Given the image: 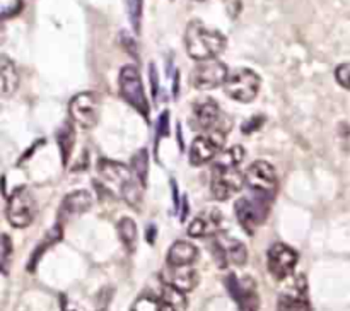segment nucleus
I'll use <instances>...</instances> for the list:
<instances>
[{"label":"nucleus","mask_w":350,"mask_h":311,"mask_svg":"<svg viewBox=\"0 0 350 311\" xmlns=\"http://www.w3.org/2000/svg\"><path fill=\"white\" fill-rule=\"evenodd\" d=\"M226 36L221 31L200 23V21H191L185 31V46L187 53L193 60H212L219 57L226 50Z\"/></svg>","instance_id":"nucleus-1"},{"label":"nucleus","mask_w":350,"mask_h":311,"mask_svg":"<svg viewBox=\"0 0 350 311\" xmlns=\"http://www.w3.org/2000/svg\"><path fill=\"white\" fill-rule=\"evenodd\" d=\"M98 171L101 174L103 180L108 183V187H115L118 193L122 195L123 200L133 207L135 211H140L142 207V188L144 185L140 183L139 178L133 174L130 167L125 164L116 163V161L101 159L98 164Z\"/></svg>","instance_id":"nucleus-2"},{"label":"nucleus","mask_w":350,"mask_h":311,"mask_svg":"<svg viewBox=\"0 0 350 311\" xmlns=\"http://www.w3.org/2000/svg\"><path fill=\"white\" fill-rule=\"evenodd\" d=\"M245 185L250 193L272 202L277 191V173L267 161H255L245 174Z\"/></svg>","instance_id":"nucleus-3"},{"label":"nucleus","mask_w":350,"mask_h":311,"mask_svg":"<svg viewBox=\"0 0 350 311\" xmlns=\"http://www.w3.org/2000/svg\"><path fill=\"white\" fill-rule=\"evenodd\" d=\"M270 204L272 202L267 200V198L256 197V195L252 193H250V197H241L236 202V217H238L239 224L248 234H253L265 222L267 215L270 212Z\"/></svg>","instance_id":"nucleus-4"},{"label":"nucleus","mask_w":350,"mask_h":311,"mask_svg":"<svg viewBox=\"0 0 350 311\" xmlns=\"http://www.w3.org/2000/svg\"><path fill=\"white\" fill-rule=\"evenodd\" d=\"M36 200H34L33 193L24 187L14 190L7 200L5 215L12 228L21 229L29 226L36 215Z\"/></svg>","instance_id":"nucleus-5"},{"label":"nucleus","mask_w":350,"mask_h":311,"mask_svg":"<svg viewBox=\"0 0 350 311\" xmlns=\"http://www.w3.org/2000/svg\"><path fill=\"white\" fill-rule=\"evenodd\" d=\"M120 96L129 103L132 108H135L137 111L142 113L144 116H147L149 113V103H147L146 91H144L142 79H140L139 70H137L133 65H125V67L120 70Z\"/></svg>","instance_id":"nucleus-6"},{"label":"nucleus","mask_w":350,"mask_h":311,"mask_svg":"<svg viewBox=\"0 0 350 311\" xmlns=\"http://www.w3.org/2000/svg\"><path fill=\"white\" fill-rule=\"evenodd\" d=\"M262 79L252 68H238L229 74L224 89L229 98L239 103H252L260 91Z\"/></svg>","instance_id":"nucleus-7"},{"label":"nucleus","mask_w":350,"mask_h":311,"mask_svg":"<svg viewBox=\"0 0 350 311\" xmlns=\"http://www.w3.org/2000/svg\"><path fill=\"white\" fill-rule=\"evenodd\" d=\"M245 185V174L238 170V166H224L214 163L212 166L211 190L217 200H229L234 193H238Z\"/></svg>","instance_id":"nucleus-8"},{"label":"nucleus","mask_w":350,"mask_h":311,"mask_svg":"<svg viewBox=\"0 0 350 311\" xmlns=\"http://www.w3.org/2000/svg\"><path fill=\"white\" fill-rule=\"evenodd\" d=\"M68 113H70L72 122L77 123L79 126L85 130L92 129L99 118V96L91 91L79 92L72 98Z\"/></svg>","instance_id":"nucleus-9"},{"label":"nucleus","mask_w":350,"mask_h":311,"mask_svg":"<svg viewBox=\"0 0 350 311\" xmlns=\"http://www.w3.org/2000/svg\"><path fill=\"white\" fill-rule=\"evenodd\" d=\"M212 252H214L215 262L222 269L228 265H245L248 260V249L245 243L228 234L215 236L212 241Z\"/></svg>","instance_id":"nucleus-10"},{"label":"nucleus","mask_w":350,"mask_h":311,"mask_svg":"<svg viewBox=\"0 0 350 311\" xmlns=\"http://www.w3.org/2000/svg\"><path fill=\"white\" fill-rule=\"evenodd\" d=\"M229 77L226 64L221 60H202L195 65L190 74V82L197 89H215L217 85H224Z\"/></svg>","instance_id":"nucleus-11"},{"label":"nucleus","mask_w":350,"mask_h":311,"mask_svg":"<svg viewBox=\"0 0 350 311\" xmlns=\"http://www.w3.org/2000/svg\"><path fill=\"white\" fill-rule=\"evenodd\" d=\"M297 260H299V255H297L296 249L291 248L286 243H275L269 249L267 265H269V272L277 280H284L293 275L294 269L297 265Z\"/></svg>","instance_id":"nucleus-12"},{"label":"nucleus","mask_w":350,"mask_h":311,"mask_svg":"<svg viewBox=\"0 0 350 311\" xmlns=\"http://www.w3.org/2000/svg\"><path fill=\"white\" fill-rule=\"evenodd\" d=\"M277 311H311L306 277L296 275L287 287H284L277 303Z\"/></svg>","instance_id":"nucleus-13"},{"label":"nucleus","mask_w":350,"mask_h":311,"mask_svg":"<svg viewBox=\"0 0 350 311\" xmlns=\"http://www.w3.org/2000/svg\"><path fill=\"white\" fill-rule=\"evenodd\" d=\"M226 133L222 130H211L208 135L197 137L191 142L190 147V164L193 166H202L205 163H211L221 149L224 147Z\"/></svg>","instance_id":"nucleus-14"},{"label":"nucleus","mask_w":350,"mask_h":311,"mask_svg":"<svg viewBox=\"0 0 350 311\" xmlns=\"http://www.w3.org/2000/svg\"><path fill=\"white\" fill-rule=\"evenodd\" d=\"M226 287L229 294L241 311H258L260 297L256 294V286L250 277L239 279L238 275L231 273L226 277Z\"/></svg>","instance_id":"nucleus-15"},{"label":"nucleus","mask_w":350,"mask_h":311,"mask_svg":"<svg viewBox=\"0 0 350 311\" xmlns=\"http://www.w3.org/2000/svg\"><path fill=\"white\" fill-rule=\"evenodd\" d=\"M221 120V108L212 98H200L191 106V123L197 130L211 132Z\"/></svg>","instance_id":"nucleus-16"},{"label":"nucleus","mask_w":350,"mask_h":311,"mask_svg":"<svg viewBox=\"0 0 350 311\" xmlns=\"http://www.w3.org/2000/svg\"><path fill=\"white\" fill-rule=\"evenodd\" d=\"M222 212L217 208H205L197 215L188 226V234L191 238H207V236H217L222 229Z\"/></svg>","instance_id":"nucleus-17"},{"label":"nucleus","mask_w":350,"mask_h":311,"mask_svg":"<svg viewBox=\"0 0 350 311\" xmlns=\"http://www.w3.org/2000/svg\"><path fill=\"white\" fill-rule=\"evenodd\" d=\"M164 284H171V286L178 287V289L185 290H193L198 284V273L191 269V265L187 267H174L167 265L163 272Z\"/></svg>","instance_id":"nucleus-18"},{"label":"nucleus","mask_w":350,"mask_h":311,"mask_svg":"<svg viewBox=\"0 0 350 311\" xmlns=\"http://www.w3.org/2000/svg\"><path fill=\"white\" fill-rule=\"evenodd\" d=\"M197 258H198L197 246H195L193 243L180 239V241H174L173 245H171L170 252H167V256H166V262L167 265L187 267L197 262Z\"/></svg>","instance_id":"nucleus-19"},{"label":"nucleus","mask_w":350,"mask_h":311,"mask_svg":"<svg viewBox=\"0 0 350 311\" xmlns=\"http://www.w3.org/2000/svg\"><path fill=\"white\" fill-rule=\"evenodd\" d=\"M92 195L85 190H77L74 193H68L67 197L64 198L60 205V215H67V217H72V215H79L82 212H88L91 208Z\"/></svg>","instance_id":"nucleus-20"},{"label":"nucleus","mask_w":350,"mask_h":311,"mask_svg":"<svg viewBox=\"0 0 350 311\" xmlns=\"http://www.w3.org/2000/svg\"><path fill=\"white\" fill-rule=\"evenodd\" d=\"M0 77H2V96L9 98L19 87V74L16 70V65L5 55L0 58Z\"/></svg>","instance_id":"nucleus-21"},{"label":"nucleus","mask_w":350,"mask_h":311,"mask_svg":"<svg viewBox=\"0 0 350 311\" xmlns=\"http://www.w3.org/2000/svg\"><path fill=\"white\" fill-rule=\"evenodd\" d=\"M116 231H118L120 241L123 243L125 249L129 253H133L137 248V239H139V231H137V224L133 219L123 217L120 219L116 224Z\"/></svg>","instance_id":"nucleus-22"},{"label":"nucleus","mask_w":350,"mask_h":311,"mask_svg":"<svg viewBox=\"0 0 350 311\" xmlns=\"http://www.w3.org/2000/svg\"><path fill=\"white\" fill-rule=\"evenodd\" d=\"M163 303L170 308L171 311H187L188 301L185 290L178 289V287L171 286V284H164L163 294H161Z\"/></svg>","instance_id":"nucleus-23"},{"label":"nucleus","mask_w":350,"mask_h":311,"mask_svg":"<svg viewBox=\"0 0 350 311\" xmlns=\"http://www.w3.org/2000/svg\"><path fill=\"white\" fill-rule=\"evenodd\" d=\"M132 171L140 183L146 187L147 174H149V154L146 149H140L135 156L132 157Z\"/></svg>","instance_id":"nucleus-24"},{"label":"nucleus","mask_w":350,"mask_h":311,"mask_svg":"<svg viewBox=\"0 0 350 311\" xmlns=\"http://www.w3.org/2000/svg\"><path fill=\"white\" fill-rule=\"evenodd\" d=\"M245 159V149L241 146H232L231 149L224 150L222 154H219L217 164H224V166H238L241 161Z\"/></svg>","instance_id":"nucleus-25"},{"label":"nucleus","mask_w":350,"mask_h":311,"mask_svg":"<svg viewBox=\"0 0 350 311\" xmlns=\"http://www.w3.org/2000/svg\"><path fill=\"white\" fill-rule=\"evenodd\" d=\"M130 311H163V303L150 294H144L132 304Z\"/></svg>","instance_id":"nucleus-26"},{"label":"nucleus","mask_w":350,"mask_h":311,"mask_svg":"<svg viewBox=\"0 0 350 311\" xmlns=\"http://www.w3.org/2000/svg\"><path fill=\"white\" fill-rule=\"evenodd\" d=\"M58 146H60L62 156H64V163H67V156H70L72 146H74V130L70 126L65 125L58 132Z\"/></svg>","instance_id":"nucleus-27"},{"label":"nucleus","mask_w":350,"mask_h":311,"mask_svg":"<svg viewBox=\"0 0 350 311\" xmlns=\"http://www.w3.org/2000/svg\"><path fill=\"white\" fill-rule=\"evenodd\" d=\"M10 255H12V243L7 234L2 236V273L7 275L9 273V263H10Z\"/></svg>","instance_id":"nucleus-28"},{"label":"nucleus","mask_w":350,"mask_h":311,"mask_svg":"<svg viewBox=\"0 0 350 311\" xmlns=\"http://www.w3.org/2000/svg\"><path fill=\"white\" fill-rule=\"evenodd\" d=\"M335 77H337L338 84L344 85L345 89H350V64L338 65L335 70Z\"/></svg>","instance_id":"nucleus-29"},{"label":"nucleus","mask_w":350,"mask_h":311,"mask_svg":"<svg viewBox=\"0 0 350 311\" xmlns=\"http://www.w3.org/2000/svg\"><path fill=\"white\" fill-rule=\"evenodd\" d=\"M157 132H159V137L167 135L170 133V113L164 111L163 115L159 116V123H157Z\"/></svg>","instance_id":"nucleus-30"},{"label":"nucleus","mask_w":350,"mask_h":311,"mask_svg":"<svg viewBox=\"0 0 350 311\" xmlns=\"http://www.w3.org/2000/svg\"><path fill=\"white\" fill-rule=\"evenodd\" d=\"M149 79L150 84H152V96L156 98L157 91H159V75H157V68L156 65H149Z\"/></svg>","instance_id":"nucleus-31"},{"label":"nucleus","mask_w":350,"mask_h":311,"mask_svg":"<svg viewBox=\"0 0 350 311\" xmlns=\"http://www.w3.org/2000/svg\"><path fill=\"white\" fill-rule=\"evenodd\" d=\"M260 123H262V120H260V116H255V118H253L252 122H246L245 125H243V132H245V133H252L253 130L258 129Z\"/></svg>","instance_id":"nucleus-32"},{"label":"nucleus","mask_w":350,"mask_h":311,"mask_svg":"<svg viewBox=\"0 0 350 311\" xmlns=\"http://www.w3.org/2000/svg\"><path fill=\"white\" fill-rule=\"evenodd\" d=\"M154 232H156V228H154V226L147 228V241L149 243H154Z\"/></svg>","instance_id":"nucleus-33"},{"label":"nucleus","mask_w":350,"mask_h":311,"mask_svg":"<svg viewBox=\"0 0 350 311\" xmlns=\"http://www.w3.org/2000/svg\"><path fill=\"white\" fill-rule=\"evenodd\" d=\"M187 212H188V202H187V198H183V214H181V221H185V217H187Z\"/></svg>","instance_id":"nucleus-34"},{"label":"nucleus","mask_w":350,"mask_h":311,"mask_svg":"<svg viewBox=\"0 0 350 311\" xmlns=\"http://www.w3.org/2000/svg\"><path fill=\"white\" fill-rule=\"evenodd\" d=\"M198 2H202V0H198Z\"/></svg>","instance_id":"nucleus-35"},{"label":"nucleus","mask_w":350,"mask_h":311,"mask_svg":"<svg viewBox=\"0 0 350 311\" xmlns=\"http://www.w3.org/2000/svg\"><path fill=\"white\" fill-rule=\"evenodd\" d=\"M101 311H106V310H101Z\"/></svg>","instance_id":"nucleus-36"}]
</instances>
